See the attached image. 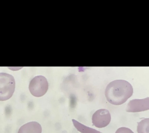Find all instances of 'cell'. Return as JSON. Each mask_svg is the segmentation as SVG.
I'll list each match as a JSON object with an SVG mask.
<instances>
[{
    "instance_id": "3957f363",
    "label": "cell",
    "mask_w": 149,
    "mask_h": 133,
    "mask_svg": "<svg viewBox=\"0 0 149 133\" xmlns=\"http://www.w3.org/2000/svg\"><path fill=\"white\" fill-rule=\"evenodd\" d=\"M29 89L32 95L40 97L46 93L48 89V82L44 76H36L31 80Z\"/></svg>"
},
{
    "instance_id": "277c9868",
    "label": "cell",
    "mask_w": 149,
    "mask_h": 133,
    "mask_svg": "<svg viewBox=\"0 0 149 133\" xmlns=\"http://www.w3.org/2000/svg\"><path fill=\"white\" fill-rule=\"evenodd\" d=\"M111 121L109 111L105 109L97 110L92 116L93 125L97 128H104L108 126Z\"/></svg>"
},
{
    "instance_id": "9c48e42d",
    "label": "cell",
    "mask_w": 149,
    "mask_h": 133,
    "mask_svg": "<svg viewBox=\"0 0 149 133\" xmlns=\"http://www.w3.org/2000/svg\"><path fill=\"white\" fill-rule=\"evenodd\" d=\"M116 133H134L128 128L127 127H120L117 129Z\"/></svg>"
},
{
    "instance_id": "52a82bcc",
    "label": "cell",
    "mask_w": 149,
    "mask_h": 133,
    "mask_svg": "<svg viewBox=\"0 0 149 133\" xmlns=\"http://www.w3.org/2000/svg\"><path fill=\"white\" fill-rule=\"evenodd\" d=\"M72 123L75 128L81 133H102L100 131L92 129L88 126H85L84 124L79 123L74 119L72 120Z\"/></svg>"
},
{
    "instance_id": "8992f818",
    "label": "cell",
    "mask_w": 149,
    "mask_h": 133,
    "mask_svg": "<svg viewBox=\"0 0 149 133\" xmlns=\"http://www.w3.org/2000/svg\"><path fill=\"white\" fill-rule=\"evenodd\" d=\"M42 127L37 122H30L23 125L18 133H42Z\"/></svg>"
},
{
    "instance_id": "7a4b0ae2",
    "label": "cell",
    "mask_w": 149,
    "mask_h": 133,
    "mask_svg": "<svg viewBox=\"0 0 149 133\" xmlns=\"http://www.w3.org/2000/svg\"><path fill=\"white\" fill-rule=\"evenodd\" d=\"M15 89L14 77L7 73H0V101H7L11 98Z\"/></svg>"
},
{
    "instance_id": "6da1fadb",
    "label": "cell",
    "mask_w": 149,
    "mask_h": 133,
    "mask_svg": "<svg viewBox=\"0 0 149 133\" xmlns=\"http://www.w3.org/2000/svg\"><path fill=\"white\" fill-rule=\"evenodd\" d=\"M133 94L132 85L123 80L112 81L107 85L105 90L107 101L113 105H120L125 103Z\"/></svg>"
},
{
    "instance_id": "ba28073f",
    "label": "cell",
    "mask_w": 149,
    "mask_h": 133,
    "mask_svg": "<svg viewBox=\"0 0 149 133\" xmlns=\"http://www.w3.org/2000/svg\"><path fill=\"white\" fill-rule=\"evenodd\" d=\"M138 133H149V119H144L138 123Z\"/></svg>"
},
{
    "instance_id": "5b68a950",
    "label": "cell",
    "mask_w": 149,
    "mask_h": 133,
    "mask_svg": "<svg viewBox=\"0 0 149 133\" xmlns=\"http://www.w3.org/2000/svg\"><path fill=\"white\" fill-rule=\"evenodd\" d=\"M149 109V98L133 99L128 103L126 110L128 112H138Z\"/></svg>"
}]
</instances>
